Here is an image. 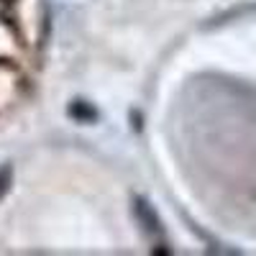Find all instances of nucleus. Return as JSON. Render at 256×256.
<instances>
[{"mask_svg": "<svg viewBox=\"0 0 256 256\" xmlns=\"http://www.w3.org/2000/svg\"><path fill=\"white\" fill-rule=\"evenodd\" d=\"M134 218H136L141 233L146 236V241L152 244V251L154 254H169V241H166L164 223L159 218V212L154 210V205L146 198H134Z\"/></svg>", "mask_w": 256, "mask_h": 256, "instance_id": "obj_1", "label": "nucleus"}, {"mask_svg": "<svg viewBox=\"0 0 256 256\" xmlns=\"http://www.w3.org/2000/svg\"><path fill=\"white\" fill-rule=\"evenodd\" d=\"M70 116H72L74 120H80V123H92V120H98V110L92 108L88 100H74V102L70 105Z\"/></svg>", "mask_w": 256, "mask_h": 256, "instance_id": "obj_2", "label": "nucleus"}, {"mask_svg": "<svg viewBox=\"0 0 256 256\" xmlns=\"http://www.w3.org/2000/svg\"><path fill=\"white\" fill-rule=\"evenodd\" d=\"M13 187V166L10 164H0V200H3Z\"/></svg>", "mask_w": 256, "mask_h": 256, "instance_id": "obj_3", "label": "nucleus"}]
</instances>
